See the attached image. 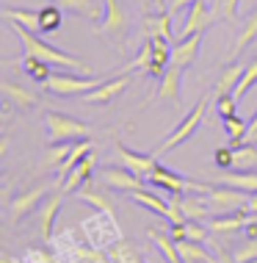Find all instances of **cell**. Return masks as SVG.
Here are the masks:
<instances>
[{"label": "cell", "instance_id": "obj_19", "mask_svg": "<svg viewBox=\"0 0 257 263\" xmlns=\"http://www.w3.org/2000/svg\"><path fill=\"white\" fill-rule=\"evenodd\" d=\"M158 97L174 105L183 103V69L180 67H174V64L166 67V72L161 78V86H158Z\"/></svg>", "mask_w": 257, "mask_h": 263}, {"label": "cell", "instance_id": "obj_24", "mask_svg": "<svg viewBox=\"0 0 257 263\" xmlns=\"http://www.w3.org/2000/svg\"><path fill=\"white\" fill-rule=\"evenodd\" d=\"M23 72L31 78V81H36V83H47L50 81V75H53V69H50V64L47 61H42V59H36V55H23V59H17L14 61Z\"/></svg>", "mask_w": 257, "mask_h": 263}, {"label": "cell", "instance_id": "obj_35", "mask_svg": "<svg viewBox=\"0 0 257 263\" xmlns=\"http://www.w3.org/2000/svg\"><path fill=\"white\" fill-rule=\"evenodd\" d=\"M257 39V9L249 14V17L244 20V28H241V33H238V39H235V47H232V53L238 55V53H244L249 45Z\"/></svg>", "mask_w": 257, "mask_h": 263}, {"label": "cell", "instance_id": "obj_46", "mask_svg": "<svg viewBox=\"0 0 257 263\" xmlns=\"http://www.w3.org/2000/svg\"><path fill=\"white\" fill-rule=\"evenodd\" d=\"M210 250L216 252V258H219V263H238V260H235V255H230V252L224 250V247H219L216 241H210Z\"/></svg>", "mask_w": 257, "mask_h": 263}, {"label": "cell", "instance_id": "obj_38", "mask_svg": "<svg viewBox=\"0 0 257 263\" xmlns=\"http://www.w3.org/2000/svg\"><path fill=\"white\" fill-rule=\"evenodd\" d=\"M238 3H241V0H216V3H213V14H216V20L235 23V20H238Z\"/></svg>", "mask_w": 257, "mask_h": 263}, {"label": "cell", "instance_id": "obj_20", "mask_svg": "<svg viewBox=\"0 0 257 263\" xmlns=\"http://www.w3.org/2000/svg\"><path fill=\"white\" fill-rule=\"evenodd\" d=\"M0 95H3V100L9 105H17L19 111H31L39 105V97L33 95V91H28V89L19 86V83H11V81L0 83Z\"/></svg>", "mask_w": 257, "mask_h": 263}, {"label": "cell", "instance_id": "obj_6", "mask_svg": "<svg viewBox=\"0 0 257 263\" xmlns=\"http://www.w3.org/2000/svg\"><path fill=\"white\" fill-rule=\"evenodd\" d=\"M130 197H133V202H139V205H141V208L155 211V213H158V216L163 219V222H169V224L188 222V219H185V213L180 211V205H177V202L161 200L158 194H152V191H147V189H135V191H130Z\"/></svg>", "mask_w": 257, "mask_h": 263}, {"label": "cell", "instance_id": "obj_23", "mask_svg": "<svg viewBox=\"0 0 257 263\" xmlns=\"http://www.w3.org/2000/svg\"><path fill=\"white\" fill-rule=\"evenodd\" d=\"M177 250H180V255H183V260H185V263H219L216 252L205 250L202 241L183 238V241H177Z\"/></svg>", "mask_w": 257, "mask_h": 263}, {"label": "cell", "instance_id": "obj_17", "mask_svg": "<svg viewBox=\"0 0 257 263\" xmlns=\"http://www.w3.org/2000/svg\"><path fill=\"white\" fill-rule=\"evenodd\" d=\"M94 172H97V150H89V153L81 158V163H77L72 172L67 175V180H64L58 189H64L67 194H75V191L81 189L83 183L91 180V175H94Z\"/></svg>", "mask_w": 257, "mask_h": 263}, {"label": "cell", "instance_id": "obj_47", "mask_svg": "<svg viewBox=\"0 0 257 263\" xmlns=\"http://www.w3.org/2000/svg\"><path fill=\"white\" fill-rule=\"evenodd\" d=\"M246 141H252V144H257V111L252 114V119H249V133H246Z\"/></svg>", "mask_w": 257, "mask_h": 263}, {"label": "cell", "instance_id": "obj_52", "mask_svg": "<svg viewBox=\"0 0 257 263\" xmlns=\"http://www.w3.org/2000/svg\"><path fill=\"white\" fill-rule=\"evenodd\" d=\"M252 263H257V260H252Z\"/></svg>", "mask_w": 257, "mask_h": 263}, {"label": "cell", "instance_id": "obj_41", "mask_svg": "<svg viewBox=\"0 0 257 263\" xmlns=\"http://www.w3.org/2000/svg\"><path fill=\"white\" fill-rule=\"evenodd\" d=\"M235 108H238V97L235 95H216V111L221 119L235 117Z\"/></svg>", "mask_w": 257, "mask_h": 263}, {"label": "cell", "instance_id": "obj_28", "mask_svg": "<svg viewBox=\"0 0 257 263\" xmlns=\"http://www.w3.org/2000/svg\"><path fill=\"white\" fill-rule=\"evenodd\" d=\"M171 202L180 205V211L185 213V219H191V222H199V219L208 216L210 205L196 200V197H185V194H171Z\"/></svg>", "mask_w": 257, "mask_h": 263}, {"label": "cell", "instance_id": "obj_7", "mask_svg": "<svg viewBox=\"0 0 257 263\" xmlns=\"http://www.w3.org/2000/svg\"><path fill=\"white\" fill-rule=\"evenodd\" d=\"M50 194V183H45V186H33V189H28L23 191V194H17V197H11L9 200V219H11V224H19L25 216H31L33 211H39V205L42 200Z\"/></svg>", "mask_w": 257, "mask_h": 263}, {"label": "cell", "instance_id": "obj_2", "mask_svg": "<svg viewBox=\"0 0 257 263\" xmlns=\"http://www.w3.org/2000/svg\"><path fill=\"white\" fill-rule=\"evenodd\" d=\"M77 227H81L83 238L89 241L94 250H103V252L108 250L113 241L125 238L122 236V227H119V222H116V216H111V213H105V211L91 213V216L83 219Z\"/></svg>", "mask_w": 257, "mask_h": 263}, {"label": "cell", "instance_id": "obj_25", "mask_svg": "<svg viewBox=\"0 0 257 263\" xmlns=\"http://www.w3.org/2000/svg\"><path fill=\"white\" fill-rule=\"evenodd\" d=\"M147 238L152 241L155 247L161 250V255L166 258L169 263H185L180 250H177V241L171 238V233H161V230H147Z\"/></svg>", "mask_w": 257, "mask_h": 263}, {"label": "cell", "instance_id": "obj_11", "mask_svg": "<svg viewBox=\"0 0 257 263\" xmlns=\"http://www.w3.org/2000/svg\"><path fill=\"white\" fill-rule=\"evenodd\" d=\"M64 197H67V191L55 189L42 200V205H39V238L53 241V224H55V216H58V211H61Z\"/></svg>", "mask_w": 257, "mask_h": 263}, {"label": "cell", "instance_id": "obj_13", "mask_svg": "<svg viewBox=\"0 0 257 263\" xmlns=\"http://www.w3.org/2000/svg\"><path fill=\"white\" fill-rule=\"evenodd\" d=\"M202 42H205V31L191 33V36H183L171 45V64L180 69H188L191 64L196 61L199 50H202Z\"/></svg>", "mask_w": 257, "mask_h": 263}, {"label": "cell", "instance_id": "obj_44", "mask_svg": "<svg viewBox=\"0 0 257 263\" xmlns=\"http://www.w3.org/2000/svg\"><path fill=\"white\" fill-rule=\"evenodd\" d=\"M208 233H210V227H202L199 222H185V238H191V241H208Z\"/></svg>", "mask_w": 257, "mask_h": 263}, {"label": "cell", "instance_id": "obj_31", "mask_svg": "<svg viewBox=\"0 0 257 263\" xmlns=\"http://www.w3.org/2000/svg\"><path fill=\"white\" fill-rule=\"evenodd\" d=\"M213 183H224V186H232V189H241L246 191V194H252V191H257V172H227L216 177Z\"/></svg>", "mask_w": 257, "mask_h": 263}, {"label": "cell", "instance_id": "obj_21", "mask_svg": "<svg viewBox=\"0 0 257 263\" xmlns=\"http://www.w3.org/2000/svg\"><path fill=\"white\" fill-rule=\"evenodd\" d=\"M171 14L169 9H155V14H147L144 17V33L147 36H158L171 42L174 39V31H171Z\"/></svg>", "mask_w": 257, "mask_h": 263}, {"label": "cell", "instance_id": "obj_53", "mask_svg": "<svg viewBox=\"0 0 257 263\" xmlns=\"http://www.w3.org/2000/svg\"><path fill=\"white\" fill-rule=\"evenodd\" d=\"M141 263H144V260H141Z\"/></svg>", "mask_w": 257, "mask_h": 263}, {"label": "cell", "instance_id": "obj_10", "mask_svg": "<svg viewBox=\"0 0 257 263\" xmlns=\"http://www.w3.org/2000/svg\"><path fill=\"white\" fill-rule=\"evenodd\" d=\"M127 86H130V75H113L108 78V81H103L97 89L86 91L83 95V103L86 105H108L113 103L122 91H127Z\"/></svg>", "mask_w": 257, "mask_h": 263}, {"label": "cell", "instance_id": "obj_22", "mask_svg": "<svg viewBox=\"0 0 257 263\" xmlns=\"http://www.w3.org/2000/svg\"><path fill=\"white\" fill-rule=\"evenodd\" d=\"M249 219H252V213H246L244 208H235V211H224L221 216L210 219L208 227H210V233H235V230H244L249 224Z\"/></svg>", "mask_w": 257, "mask_h": 263}, {"label": "cell", "instance_id": "obj_51", "mask_svg": "<svg viewBox=\"0 0 257 263\" xmlns=\"http://www.w3.org/2000/svg\"><path fill=\"white\" fill-rule=\"evenodd\" d=\"M152 3H155V9H163V6H166L163 0H152Z\"/></svg>", "mask_w": 257, "mask_h": 263}, {"label": "cell", "instance_id": "obj_45", "mask_svg": "<svg viewBox=\"0 0 257 263\" xmlns=\"http://www.w3.org/2000/svg\"><path fill=\"white\" fill-rule=\"evenodd\" d=\"M25 263H58L55 260L53 252H45V250H36V247H31V250L25 252Z\"/></svg>", "mask_w": 257, "mask_h": 263}, {"label": "cell", "instance_id": "obj_42", "mask_svg": "<svg viewBox=\"0 0 257 263\" xmlns=\"http://www.w3.org/2000/svg\"><path fill=\"white\" fill-rule=\"evenodd\" d=\"M235 260H238V263H252V260H257V238H244L241 250H235Z\"/></svg>", "mask_w": 257, "mask_h": 263}, {"label": "cell", "instance_id": "obj_48", "mask_svg": "<svg viewBox=\"0 0 257 263\" xmlns=\"http://www.w3.org/2000/svg\"><path fill=\"white\" fill-rule=\"evenodd\" d=\"M246 213H252V216H257V191H252V194L246 197V205H244Z\"/></svg>", "mask_w": 257, "mask_h": 263}, {"label": "cell", "instance_id": "obj_14", "mask_svg": "<svg viewBox=\"0 0 257 263\" xmlns=\"http://www.w3.org/2000/svg\"><path fill=\"white\" fill-rule=\"evenodd\" d=\"M100 180L108 183L111 189H119V191H135V189H144V177H139L133 172V169L122 166V163H116V166H105L100 169Z\"/></svg>", "mask_w": 257, "mask_h": 263}, {"label": "cell", "instance_id": "obj_4", "mask_svg": "<svg viewBox=\"0 0 257 263\" xmlns=\"http://www.w3.org/2000/svg\"><path fill=\"white\" fill-rule=\"evenodd\" d=\"M205 108H208V97H199V103L194 105V108H191L188 114H185V117L180 119V122H177V127L171 133H166V139L161 141V147H158V158L163 153H169V150H174L177 144H183V141H188L191 136H194L196 133V127L202 125V117H205Z\"/></svg>", "mask_w": 257, "mask_h": 263}, {"label": "cell", "instance_id": "obj_39", "mask_svg": "<svg viewBox=\"0 0 257 263\" xmlns=\"http://www.w3.org/2000/svg\"><path fill=\"white\" fill-rule=\"evenodd\" d=\"M232 150H235V163H241V166H254L257 163V144H252V141H244Z\"/></svg>", "mask_w": 257, "mask_h": 263}, {"label": "cell", "instance_id": "obj_50", "mask_svg": "<svg viewBox=\"0 0 257 263\" xmlns=\"http://www.w3.org/2000/svg\"><path fill=\"white\" fill-rule=\"evenodd\" d=\"M0 263H25V260H14L9 252H3V258H0Z\"/></svg>", "mask_w": 257, "mask_h": 263}, {"label": "cell", "instance_id": "obj_32", "mask_svg": "<svg viewBox=\"0 0 257 263\" xmlns=\"http://www.w3.org/2000/svg\"><path fill=\"white\" fill-rule=\"evenodd\" d=\"M55 6H61L64 11H72V14H77V17H89V20H97L103 17V6H94V0H53Z\"/></svg>", "mask_w": 257, "mask_h": 263}, {"label": "cell", "instance_id": "obj_16", "mask_svg": "<svg viewBox=\"0 0 257 263\" xmlns=\"http://www.w3.org/2000/svg\"><path fill=\"white\" fill-rule=\"evenodd\" d=\"M108 183H94V180H89V183H83L81 189L75 191L77 197H81L83 202H89V205H94L97 211H105V213H111V216H116V211H113V200H111V194H108Z\"/></svg>", "mask_w": 257, "mask_h": 263}, {"label": "cell", "instance_id": "obj_5", "mask_svg": "<svg viewBox=\"0 0 257 263\" xmlns=\"http://www.w3.org/2000/svg\"><path fill=\"white\" fill-rule=\"evenodd\" d=\"M103 81H97L94 75L89 78H75V75H67V72H53L50 81L45 83V89L55 97H77V95H86V91L97 89Z\"/></svg>", "mask_w": 257, "mask_h": 263}, {"label": "cell", "instance_id": "obj_3", "mask_svg": "<svg viewBox=\"0 0 257 263\" xmlns=\"http://www.w3.org/2000/svg\"><path fill=\"white\" fill-rule=\"evenodd\" d=\"M45 130H47V141L58 144V141H77V139H89L91 127L81 122V119L69 117L64 111H45Z\"/></svg>", "mask_w": 257, "mask_h": 263}, {"label": "cell", "instance_id": "obj_15", "mask_svg": "<svg viewBox=\"0 0 257 263\" xmlns=\"http://www.w3.org/2000/svg\"><path fill=\"white\" fill-rule=\"evenodd\" d=\"M208 205L210 208H221V211H235V208H244L246 205V191L232 189V186H208Z\"/></svg>", "mask_w": 257, "mask_h": 263}, {"label": "cell", "instance_id": "obj_8", "mask_svg": "<svg viewBox=\"0 0 257 263\" xmlns=\"http://www.w3.org/2000/svg\"><path fill=\"white\" fill-rule=\"evenodd\" d=\"M130 25L127 20V11L119 0H103V17L97 20V28L94 31L100 36H122Z\"/></svg>", "mask_w": 257, "mask_h": 263}, {"label": "cell", "instance_id": "obj_9", "mask_svg": "<svg viewBox=\"0 0 257 263\" xmlns=\"http://www.w3.org/2000/svg\"><path fill=\"white\" fill-rule=\"evenodd\" d=\"M147 180L155 183L158 189L171 191V194H185V191H208V186H210V183H194V180H188V177L171 172V169H166V166H161V163L152 169V175H149Z\"/></svg>", "mask_w": 257, "mask_h": 263}, {"label": "cell", "instance_id": "obj_43", "mask_svg": "<svg viewBox=\"0 0 257 263\" xmlns=\"http://www.w3.org/2000/svg\"><path fill=\"white\" fill-rule=\"evenodd\" d=\"M213 163H216L219 169H230L235 163V150L232 147H219V150L213 153Z\"/></svg>", "mask_w": 257, "mask_h": 263}, {"label": "cell", "instance_id": "obj_18", "mask_svg": "<svg viewBox=\"0 0 257 263\" xmlns=\"http://www.w3.org/2000/svg\"><path fill=\"white\" fill-rule=\"evenodd\" d=\"M213 20H216V14H213L210 6H208V3H202V0H196V3H191V6H188V17H185V25H183V31L177 33V39L205 31V28H210Z\"/></svg>", "mask_w": 257, "mask_h": 263}, {"label": "cell", "instance_id": "obj_37", "mask_svg": "<svg viewBox=\"0 0 257 263\" xmlns=\"http://www.w3.org/2000/svg\"><path fill=\"white\" fill-rule=\"evenodd\" d=\"M75 141H58V144H50L45 153V166H61L67 161V155L72 153Z\"/></svg>", "mask_w": 257, "mask_h": 263}, {"label": "cell", "instance_id": "obj_40", "mask_svg": "<svg viewBox=\"0 0 257 263\" xmlns=\"http://www.w3.org/2000/svg\"><path fill=\"white\" fill-rule=\"evenodd\" d=\"M254 83H257V59H252V61L246 64V72H244V78H241V83L235 86L232 95H235V97H244L246 91L254 86Z\"/></svg>", "mask_w": 257, "mask_h": 263}, {"label": "cell", "instance_id": "obj_34", "mask_svg": "<svg viewBox=\"0 0 257 263\" xmlns=\"http://www.w3.org/2000/svg\"><path fill=\"white\" fill-rule=\"evenodd\" d=\"M61 20H64V9L61 6H45L39 9V33H53L61 28Z\"/></svg>", "mask_w": 257, "mask_h": 263}, {"label": "cell", "instance_id": "obj_30", "mask_svg": "<svg viewBox=\"0 0 257 263\" xmlns=\"http://www.w3.org/2000/svg\"><path fill=\"white\" fill-rule=\"evenodd\" d=\"M105 255L111 258V263H141V255L139 250L130 244L127 238H119V241H113V244L105 250Z\"/></svg>", "mask_w": 257, "mask_h": 263}, {"label": "cell", "instance_id": "obj_12", "mask_svg": "<svg viewBox=\"0 0 257 263\" xmlns=\"http://www.w3.org/2000/svg\"><path fill=\"white\" fill-rule=\"evenodd\" d=\"M116 161L122 163V166L133 169L139 177H147L152 175V169L158 166V155H144V153H135L130 150L127 144H122V141H116Z\"/></svg>", "mask_w": 257, "mask_h": 263}, {"label": "cell", "instance_id": "obj_26", "mask_svg": "<svg viewBox=\"0 0 257 263\" xmlns=\"http://www.w3.org/2000/svg\"><path fill=\"white\" fill-rule=\"evenodd\" d=\"M3 20L6 23H17L28 31L39 33V11L36 9H17V6H3Z\"/></svg>", "mask_w": 257, "mask_h": 263}, {"label": "cell", "instance_id": "obj_29", "mask_svg": "<svg viewBox=\"0 0 257 263\" xmlns=\"http://www.w3.org/2000/svg\"><path fill=\"white\" fill-rule=\"evenodd\" d=\"M89 150H94V144H91L89 139H77V141H75L72 153H69V155H67V161H64L61 166H58V180H55L58 186H61L64 180H67V175L72 172V169L77 166V163H81V158H83V155L89 153Z\"/></svg>", "mask_w": 257, "mask_h": 263}, {"label": "cell", "instance_id": "obj_36", "mask_svg": "<svg viewBox=\"0 0 257 263\" xmlns=\"http://www.w3.org/2000/svg\"><path fill=\"white\" fill-rule=\"evenodd\" d=\"M221 125H224L227 130V139H230V147H238L246 141V133H249V122H244V119L235 114V117H227L221 119Z\"/></svg>", "mask_w": 257, "mask_h": 263}, {"label": "cell", "instance_id": "obj_1", "mask_svg": "<svg viewBox=\"0 0 257 263\" xmlns=\"http://www.w3.org/2000/svg\"><path fill=\"white\" fill-rule=\"evenodd\" d=\"M9 31L19 39V45H23V50H25L28 55H36V59L47 61L50 67H64V69H69V72H86V75H94V67H91V64H86V61L77 59V55H69V53L58 50V47L47 45V42L42 39L39 33L28 31V28L17 25V23H9Z\"/></svg>", "mask_w": 257, "mask_h": 263}, {"label": "cell", "instance_id": "obj_33", "mask_svg": "<svg viewBox=\"0 0 257 263\" xmlns=\"http://www.w3.org/2000/svg\"><path fill=\"white\" fill-rule=\"evenodd\" d=\"M152 45H149V39L141 45V50H139V55L135 59H130L125 64V67H119L116 69V75H130V72H135V69H141V72H147L149 67H152Z\"/></svg>", "mask_w": 257, "mask_h": 263}, {"label": "cell", "instance_id": "obj_27", "mask_svg": "<svg viewBox=\"0 0 257 263\" xmlns=\"http://www.w3.org/2000/svg\"><path fill=\"white\" fill-rule=\"evenodd\" d=\"M244 72H246V67L241 61L227 64V67L221 69V78L216 81V95H232L235 86L241 83V78H244Z\"/></svg>", "mask_w": 257, "mask_h": 263}, {"label": "cell", "instance_id": "obj_49", "mask_svg": "<svg viewBox=\"0 0 257 263\" xmlns=\"http://www.w3.org/2000/svg\"><path fill=\"white\" fill-rule=\"evenodd\" d=\"M191 3H196V0H171V3H169V11H171V14H177V11L188 9Z\"/></svg>", "mask_w": 257, "mask_h": 263}]
</instances>
